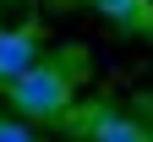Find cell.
Returning a JSON list of instances; mask_svg holds the SVG:
<instances>
[{
  "label": "cell",
  "mask_w": 153,
  "mask_h": 142,
  "mask_svg": "<svg viewBox=\"0 0 153 142\" xmlns=\"http://www.w3.org/2000/svg\"><path fill=\"white\" fill-rule=\"evenodd\" d=\"M99 16H109L115 28H148L153 22V6L148 0H88Z\"/></svg>",
  "instance_id": "cell-4"
},
{
  "label": "cell",
  "mask_w": 153,
  "mask_h": 142,
  "mask_svg": "<svg viewBox=\"0 0 153 142\" xmlns=\"http://www.w3.org/2000/svg\"><path fill=\"white\" fill-rule=\"evenodd\" d=\"M38 66V33L27 28H0V88L16 82L22 71Z\"/></svg>",
  "instance_id": "cell-3"
},
{
  "label": "cell",
  "mask_w": 153,
  "mask_h": 142,
  "mask_svg": "<svg viewBox=\"0 0 153 142\" xmlns=\"http://www.w3.org/2000/svg\"><path fill=\"white\" fill-rule=\"evenodd\" d=\"M0 142H33L27 137V120H0Z\"/></svg>",
  "instance_id": "cell-5"
},
{
  "label": "cell",
  "mask_w": 153,
  "mask_h": 142,
  "mask_svg": "<svg viewBox=\"0 0 153 142\" xmlns=\"http://www.w3.org/2000/svg\"><path fill=\"white\" fill-rule=\"evenodd\" d=\"M88 142H153L148 126H137L131 115H115V109H71L66 115Z\"/></svg>",
  "instance_id": "cell-2"
},
{
  "label": "cell",
  "mask_w": 153,
  "mask_h": 142,
  "mask_svg": "<svg viewBox=\"0 0 153 142\" xmlns=\"http://www.w3.org/2000/svg\"><path fill=\"white\" fill-rule=\"evenodd\" d=\"M71 82H76V71H66V60H38L33 71L6 82V104L22 120H66L71 115Z\"/></svg>",
  "instance_id": "cell-1"
}]
</instances>
